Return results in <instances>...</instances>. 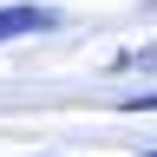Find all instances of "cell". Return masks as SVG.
<instances>
[{
  "mask_svg": "<svg viewBox=\"0 0 157 157\" xmlns=\"http://www.w3.org/2000/svg\"><path fill=\"white\" fill-rule=\"evenodd\" d=\"M59 13L52 7H0V46H7L13 33H52Z\"/></svg>",
  "mask_w": 157,
  "mask_h": 157,
  "instance_id": "obj_1",
  "label": "cell"
},
{
  "mask_svg": "<svg viewBox=\"0 0 157 157\" xmlns=\"http://www.w3.org/2000/svg\"><path fill=\"white\" fill-rule=\"evenodd\" d=\"M111 66H118V72H157V46H137V52H118Z\"/></svg>",
  "mask_w": 157,
  "mask_h": 157,
  "instance_id": "obj_2",
  "label": "cell"
},
{
  "mask_svg": "<svg viewBox=\"0 0 157 157\" xmlns=\"http://www.w3.org/2000/svg\"><path fill=\"white\" fill-rule=\"evenodd\" d=\"M144 157H157V151H144Z\"/></svg>",
  "mask_w": 157,
  "mask_h": 157,
  "instance_id": "obj_3",
  "label": "cell"
}]
</instances>
